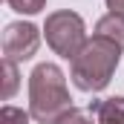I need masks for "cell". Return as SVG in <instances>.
I'll list each match as a JSON object with an SVG mask.
<instances>
[{"label":"cell","mask_w":124,"mask_h":124,"mask_svg":"<svg viewBox=\"0 0 124 124\" xmlns=\"http://www.w3.org/2000/svg\"><path fill=\"white\" fill-rule=\"evenodd\" d=\"M72 107L66 78L55 63H38L29 75V113L38 124H55Z\"/></svg>","instance_id":"cell-1"},{"label":"cell","mask_w":124,"mask_h":124,"mask_svg":"<svg viewBox=\"0 0 124 124\" xmlns=\"http://www.w3.org/2000/svg\"><path fill=\"white\" fill-rule=\"evenodd\" d=\"M118 61H121V49L113 40L93 35L87 46L72 58V84L81 93H101L113 81Z\"/></svg>","instance_id":"cell-2"},{"label":"cell","mask_w":124,"mask_h":124,"mask_svg":"<svg viewBox=\"0 0 124 124\" xmlns=\"http://www.w3.org/2000/svg\"><path fill=\"white\" fill-rule=\"evenodd\" d=\"M43 35H46V43L55 49V55H61L66 61H72L84 46H87V29H84V20L81 15L61 9V12H52L43 23Z\"/></svg>","instance_id":"cell-3"},{"label":"cell","mask_w":124,"mask_h":124,"mask_svg":"<svg viewBox=\"0 0 124 124\" xmlns=\"http://www.w3.org/2000/svg\"><path fill=\"white\" fill-rule=\"evenodd\" d=\"M40 46V32L32 23H9L3 32V61H29Z\"/></svg>","instance_id":"cell-4"},{"label":"cell","mask_w":124,"mask_h":124,"mask_svg":"<svg viewBox=\"0 0 124 124\" xmlns=\"http://www.w3.org/2000/svg\"><path fill=\"white\" fill-rule=\"evenodd\" d=\"M95 35H101V38L113 40V43L124 52V15H118V12L104 15V17L95 23Z\"/></svg>","instance_id":"cell-5"},{"label":"cell","mask_w":124,"mask_h":124,"mask_svg":"<svg viewBox=\"0 0 124 124\" xmlns=\"http://www.w3.org/2000/svg\"><path fill=\"white\" fill-rule=\"evenodd\" d=\"M98 124H124V98H107L98 104Z\"/></svg>","instance_id":"cell-6"},{"label":"cell","mask_w":124,"mask_h":124,"mask_svg":"<svg viewBox=\"0 0 124 124\" xmlns=\"http://www.w3.org/2000/svg\"><path fill=\"white\" fill-rule=\"evenodd\" d=\"M17 78H20L17 75V63L15 61H3V98L6 101L17 93V84H20Z\"/></svg>","instance_id":"cell-7"},{"label":"cell","mask_w":124,"mask_h":124,"mask_svg":"<svg viewBox=\"0 0 124 124\" xmlns=\"http://www.w3.org/2000/svg\"><path fill=\"white\" fill-rule=\"evenodd\" d=\"M55 124H95V121H93V113H90V110L69 107V110H66V113H63Z\"/></svg>","instance_id":"cell-8"},{"label":"cell","mask_w":124,"mask_h":124,"mask_svg":"<svg viewBox=\"0 0 124 124\" xmlns=\"http://www.w3.org/2000/svg\"><path fill=\"white\" fill-rule=\"evenodd\" d=\"M32 113H26V110H20V107H3L0 110V124H29Z\"/></svg>","instance_id":"cell-9"},{"label":"cell","mask_w":124,"mask_h":124,"mask_svg":"<svg viewBox=\"0 0 124 124\" xmlns=\"http://www.w3.org/2000/svg\"><path fill=\"white\" fill-rule=\"evenodd\" d=\"M17 15H38L43 6H46V0H6Z\"/></svg>","instance_id":"cell-10"},{"label":"cell","mask_w":124,"mask_h":124,"mask_svg":"<svg viewBox=\"0 0 124 124\" xmlns=\"http://www.w3.org/2000/svg\"><path fill=\"white\" fill-rule=\"evenodd\" d=\"M104 3H107V9H110V12L124 15V0H104Z\"/></svg>","instance_id":"cell-11"}]
</instances>
